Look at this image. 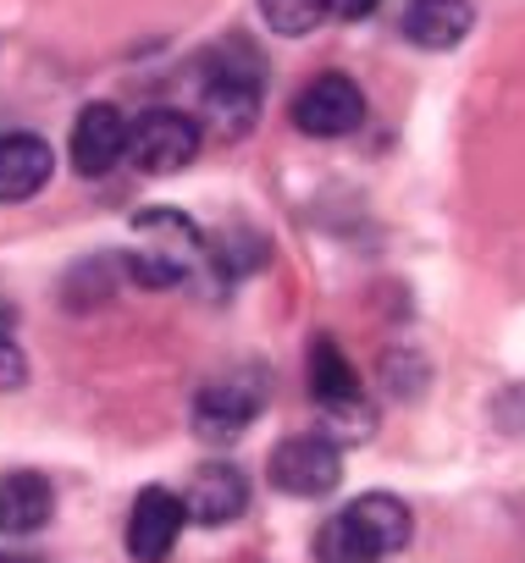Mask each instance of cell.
Segmentation results:
<instances>
[{"label":"cell","mask_w":525,"mask_h":563,"mask_svg":"<svg viewBox=\"0 0 525 563\" xmlns=\"http://www.w3.org/2000/svg\"><path fill=\"white\" fill-rule=\"evenodd\" d=\"M199 144H205V128H199L188 111H172V106L144 111L139 122H128V161H133L139 172H150V177L183 172V166L199 155Z\"/></svg>","instance_id":"cell-4"},{"label":"cell","mask_w":525,"mask_h":563,"mask_svg":"<svg viewBox=\"0 0 525 563\" xmlns=\"http://www.w3.org/2000/svg\"><path fill=\"white\" fill-rule=\"evenodd\" d=\"M266 95V67L249 45H221L199 62V111L221 122V133H249Z\"/></svg>","instance_id":"cell-2"},{"label":"cell","mask_w":525,"mask_h":563,"mask_svg":"<svg viewBox=\"0 0 525 563\" xmlns=\"http://www.w3.org/2000/svg\"><path fill=\"white\" fill-rule=\"evenodd\" d=\"M310 393L327 415H354L365 420V393H360V376L349 365V354L332 343V338H316L310 343Z\"/></svg>","instance_id":"cell-12"},{"label":"cell","mask_w":525,"mask_h":563,"mask_svg":"<svg viewBox=\"0 0 525 563\" xmlns=\"http://www.w3.org/2000/svg\"><path fill=\"white\" fill-rule=\"evenodd\" d=\"M409 541V508L393 492H365L316 530V563H382Z\"/></svg>","instance_id":"cell-1"},{"label":"cell","mask_w":525,"mask_h":563,"mask_svg":"<svg viewBox=\"0 0 525 563\" xmlns=\"http://www.w3.org/2000/svg\"><path fill=\"white\" fill-rule=\"evenodd\" d=\"M266 409V387H260V376L249 371H232V376H216L210 387H199L194 398V431L205 442H232L243 437V426Z\"/></svg>","instance_id":"cell-6"},{"label":"cell","mask_w":525,"mask_h":563,"mask_svg":"<svg viewBox=\"0 0 525 563\" xmlns=\"http://www.w3.org/2000/svg\"><path fill=\"white\" fill-rule=\"evenodd\" d=\"M133 238H139V249H128V271L139 288H172V282H183L205 260L199 227L177 210H139Z\"/></svg>","instance_id":"cell-3"},{"label":"cell","mask_w":525,"mask_h":563,"mask_svg":"<svg viewBox=\"0 0 525 563\" xmlns=\"http://www.w3.org/2000/svg\"><path fill=\"white\" fill-rule=\"evenodd\" d=\"M56 172V155L40 133H0V199H34Z\"/></svg>","instance_id":"cell-11"},{"label":"cell","mask_w":525,"mask_h":563,"mask_svg":"<svg viewBox=\"0 0 525 563\" xmlns=\"http://www.w3.org/2000/svg\"><path fill=\"white\" fill-rule=\"evenodd\" d=\"M470 0H409L404 7V40L420 51H453L470 34Z\"/></svg>","instance_id":"cell-14"},{"label":"cell","mask_w":525,"mask_h":563,"mask_svg":"<svg viewBox=\"0 0 525 563\" xmlns=\"http://www.w3.org/2000/svg\"><path fill=\"white\" fill-rule=\"evenodd\" d=\"M183 525H188L183 497L166 492V486H144V492L133 497V514H128V552H133L139 563H161V558L177 547Z\"/></svg>","instance_id":"cell-8"},{"label":"cell","mask_w":525,"mask_h":563,"mask_svg":"<svg viewBox=\"0 0 525 563\" xmlns=\"http://www.w3.org/2000/svg\"><path fill=\"white\" fill-rule=\"evenodd\" d=\"M23 376H29V360H23V349L0 332V393H18L23 387Z\"/></svg>","instance_id":"cell-16"},{"label":"cell","mask_w":525,"mask_h":563,"mask_svg":"<svg viewBox=\"0 0 525 563\" xmlns=\"http://www.w3.org/2000/svg\"><path fill=\"white\" fill-rule=\"evenodd\" d=\"M51 514H56V492L45 475L34 470L0 475V536H34L51 525Z\"/></svg>","instance_id":"cell-13"},{"label":"cell","mask_w":525,"mask_h":563,"mask_svg":"<svg viewBox=\"0 0 525 563\" xmlns=\"http://www.w3.org/2000/svg\"><path fill=\"white\" fill-rule=\"evenodd\" d=\"M243 508H249V481H243L238 464H205V470H194V481H188V492H183V514H188L194 525L221 530V525H232Z\"/></svg>","instance_id":"cell-10"},{"label":"cell","mask_w":525,"mask_h":563,"mask_svg":"<svg viewBox=\"0 0 525 563\" xmlns=\"http://www.w3.org/2000/svg\"><path fill=\"white\" fill-rule=\"evenodd\" d=\"M360 122H365V95H360V84L343 78V73L310 78V84L299 89V100H294V128L310 133V139H343V133H354Z\"/></svg>","instance_id":"cell-7"},{"label":"cell","mask_w":525,"mask_h":563,"mask_svg":"<svg viewBox=\"0 0 525 563\" xmlns=\"http://www.w3.org/2000/svg\"><path fill=\"white\" fill-rule=\"evenodd\" d=\"M117 161H128V117L111 100H95L73 122V166L78 177H106Z\"/></svg>","instance_id":"cell-9"},{"label":"cell","mask_w":525,"mask_h":563,"mask_svg":"<svg viewBox=\"0 0 525 563\" xmlns=\"http://www.w3.org/2000/svg\"><path fill=\"white\" fill-rule=\"evenodd\" d=\"M260 18H266L272 34L305 40V34H316L332 18V0H260Z\"/></svg>","instance_id":"cell-15"},{"label":"cell","mask_w":525,"mask_h":563,"mask_svg":"<svg viewBox=\"0 0 525 563\" xmlns=\"http://www.w3.org/2000/svg\"><path fill=\"white\" fill-rule=\"evenodd\" d=\"M382 7V0H332V12L338 18H349V23H360V18H371Z\"/></svg>","instance_id":"cell-17"},{"label":"cell","mask_w":525,"mask_h":563,"mask_svg":"<svg viewBox=\"0 0 525 563\" xmlns=\"http://www.w3.org/2000/svg\"><path fill=\"white\" fill-rule=\"evenodd\" d=\"M343 481V453L332 437H288L272 448V486L288 497H327Z\"/></svg>","instance_id":"cell-5"}]
</instances>
